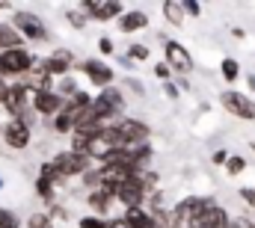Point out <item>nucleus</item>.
<instances>
[{"mask_svg": "<svg viewBox=\"0 0 255 228\" xmlns=\"http://www.w3.org/2000/svg\"><path fill=\"white\" fill-rule=\"evenodd\" d=\"M89 107H92V95L89 92H74L71 98H65V107L60 110V115L57 118H51V127H54V133H74L77 130V124L83 121V115L89 113Z\"/></svg>", "mask_w": 255, "mask_h": 228, "instance_id": "obj_1", "label": "nucleus"}, {"mask_svg": "<svg viewBox=\"0 0 255 228\" xmlns=\"http://www.w3.org/2000/svg\"><path fill=\"white\" fill-rule=\"evenodd\" d=\"M125 95L122 89L110 86V89H101L98 95H92V107H89V115L98 121V124H116L122 115H125Z\"/></svg>", "mask_w": 255, "mask_h": 228, "instance_id": "obj_2", "label": "nucleus"}, {"mask_svg": "<svg viewBox=\"0 0 255 228\" xmlns=\"http://www.w3.org/2000/svg\"><path fill=\"white\" fill-rule=\"evenodd\" d=\"M39 59L33 57L27 48H12V51H3L0 54V80L6 83H21L33 68H36Z\"/></svg>", "mask_w": 255, "mask_h": 228, "instance_id": "obj_3", "label": "nucleus"}, {"mask_svg": "<svg viewBox=\"0 0 255 228\" xmlns=\"http://www.w3.org/2000/svg\"><path fill=\"white\" fill-rule=\"evenodd\" d=\"M9 24L21 33L24 42H45V39H48V27H45V21H42L36 12H30V9H15Z\"/></svg>", "mask_w": 255, "mask_h": 228, "instance_id": "obj_4", "label": "nucleus"}, {"mask_svg": "<svg viewBox=\"0 0 255 228\" xmlns=\"http://www.w3.org/2000/svg\"><path fill=\"white\" fill-rule=\"evenodd\" d=\"M71 68H74V51L71 48H57V51H51L48 57H42L36 62V71H42V74H48L54 80L68 77Z\"/></svg>", "mask_w": 255, "mask_h": 228, "instance_id": "obj_5", "label": "nucleus"}, {"mask_svg": "<svg viewBox=\"0 0 255 228\" xmlns=\"http://www.w3.org/2000/svg\"><path fill=\"white\" fill-rule=\"evenodd\" d=\"M51 163H54V169L63 175V181H71V178H83L86 172L92 169V160L86 157V154H74V151H57L54 157H51Z\"/></svg>", "mask_w": 255, "mask_h": 228, "instance_id": "obj_6", "label": "nucleus"}, {"mask_svg": "<svg viewBox=\"0 0 255 228\" xmlns=\"http://www.w3.org/2000/svg\"><path fill=\"white\" fill-rule=\"evenodd\" d=\"M80 9L86 12L89 21L95 24H116L122 15H125V6L119 0H83Z\"/></svg>", "mask_w": 255, "mask_h": 228, "instance_id": "obj_7", "label": "nucleus"}, {"mask_svg": "<svg viewBox=\"0 0 255 228\" xmlns=\"http://www.w3.org/2000/svg\"><path fill=\"white\" fill-rule=\"evenodd\" d=\"M77 71L95 89H110L113 80H116V71L110 68V62H104V59H98V57H89V59H83V62H77Z\"/></svg>", "mask_w": 255, "mask_h": 228, "instance_id": "obj_8", "label": "nucleus"}, {"mask_svg": "<svg viewBox=\"0 0 255 228\" xmlns=\"http://www.w3.org/2000/svg\"><path fill=\"white\" fill-rule=\"evenodd\" d=\"M3 136V145L12 148V151H24L33 145V124H27L24 118H9L0 130Z\"/></svg>", "mask_w": 255, "mask_h": 228, "instance_id": "obj_9", "label": "nucleus"}, {"mask_svg": "<svg viewBox=\"0 0 255 228\" xmlns=\"http://www.w3.org/2000/svg\"><path fill=\"white\" fill-rule=\"evenodd\" d=\"M113 127H116V133L122 136L125 148L128 145H145V142L151 139V127H148L142 118H133V115H122Z\"/></svg>", "mask_w": 255, "mask_h": 228, "instance_id": "obj_10", "label": "nucleus"}, {"mask_svg": "<svg viewBox=\"0 0 255 228\" xmlns=\"http://www.w3.org/2000/svg\"><path fill=\"white\" fill-rule=\"evenodd\" d=\"M229 226H232V220H229L226 208H220L214 199L202 211H196L190 217V223H187V228H229Z\"/></svg>", "mask_w": 255, "mask_h": 228, "instance_id": "obj_11", "label": "nucleus"}, {"mask_svg": "<svg viewBox=\"0 0 255 228\" xmlns=\"http://www.w3.org/2000/svg\"><path fill=\"white\" fill-rule=\"evenodd\" d=\"M220 104H223V110H226V113L235 115V118L255 121V101H253V98H247L244 92L229 89V92H223V95H220Z\"/></svg>", "mask_w": 255, "mask_h": 228, "instance_id": "obj_12", "label": "nucleus"}, {"mask_svg": "<svg viewBox=\"0 0 255 228\" xmlns=\"http://www.w3.org/2000/svg\"><path fill=\"white\" fill-rule=\"evenodd\" d=\"M163 62L175 74H190L193 71V57L181 42H163Z\"/></svg>", "mask_w": 255, "mask_h": 228, "instance_id": "obj_13", "label": "nucleus"}, {"mask_svg": "<svg viewBox=\"0 0 255 228\" xmlns=\"http://www.w3.org/2000/svg\"><path fill=\"white\" fill-rule=\"evenodd\" d=\"M63 107H65V98L60 92H33L30 110L36 115H42V118H57Z\"/></svg>", "mask_w": 255, "mask_h": 228, "instance_id": "obj_14", "label": "nucleus"}, {"mask_svg": "<svg viewBox=\"0 0 255 228\" xmlns=\"http://www.w3.org/2000/svg\"><path fill=\"white\" fill-rule=\"evenodd\" d=\"M30 101H33V92L24 86V83H9V92H6V110L12 118H21L24 113H30Z\"/></svg>", "mask_w": 255, "mask_h": 228, "instance_id": "obj_15", "label": "nucleus"}, {"mask_svg": "<svg viewBox=\"0 0 255 228\" xmlns=\"http://www.w3.org/2000/svg\"><path fill=\"white\" fill-rule=\"evenodd\" d=\"M86 202H89L92 214H95V217H104V220H107V214H113V208H116V199H113V193H110V190H104V187H98V190H89Z\"/></svg>", "mask_w": 255, "mask_h": 228, "instance_id": "obj_16", "label": "nucleus"}, {"mask_svg": "<svg viewBox=\"0 0 255 228\" xmlns=\"http://www.w3.org/2000/svg\"><path fill=\"white\" fill-rule=\"evenodd\" d=\"M145 27H148V12H142V9H128L125 15L116 21V30L125 33V36L139 33V30H145Z\"/></svg>", "mask_w": 255, "mask_h": 228, "instance_id": "obj_17", "label": "nucleus"}, {"mask_svg": "<svg viewBox=\"0 0 255 228\" xmlns=\"http://www.w3.org/2000/svg\"><path fill=\"white\" fill-rule=\"evenodd\" d=\"M160 12H163V18H166L172 27H184V21H187L184 0H166V3L160 6Z\"/></svg>", "mask_w": 255, "mask_h": 228, "instance_id": "obj_18", "label": "nucleus"}, {"mask_svg": "<svg viewBox=\"0 0 255 228\" xmlns=\"http://www.w3.org/2000/svg\"><path fill=\"white\" fill-rule=\"evenodd\" d=\"M12 48H24V39H21V33L9 21H0V54L12 51Z\"/></svg>", "mask_w": 255, "mask_h": 228, "instance_id": "obj_19", "label": "nucleus"}, {"mask_svg": "<svg viewBox=\"0 0 255 228\" xmlns=\"http://www.w3.org/2000/svg\"><path fill=\"white\" fill-rule=\"evenodd\" d=\"M122 220L130 228H151V211L148 208H128V211H122Z\"/></svg>", "mask_w": 255, "mask_h": 228, "instance_id": "obj_20", "label": "nucleus"}, {"mask_svg": "<svg viewBox=\"0 0 255 228\" xmlns=\"http://www.w3.org/2000/svg\"><path fill=\"white\" fill-rule=\"evenodd\" d=\"M57 190H60V187H54L51 181H42V178H36V196H39L45 205H54V199H57Z\"/></svg>", "mask_w": 255, "mask_h": 228, "instance_id": "obj_21", "label": "nucleus"}, {"mask_svg": "<svg viewBox=\"0 0 255 228\" xmlns=\"http://www.w3.org/2000/svg\"><path fill=\"white\" fill-rule=\"evenodd\" d=\"M220 71H223V80H226V83H235V80L241 77V62L232 59V57H226L223 65H220Z\"/></svg>", "mask_w": 255, "mask_h": 228, "instance_id": "obj_22", "label": "nucleus"}, {"mask_svg": "<svg viewBox=\"0 0 255 228\" xmlns=\"http://www.w3.org/2000/svg\"><path fill=\"white\" fill-rule=\"evenodd\" d=\"M27 228H57V226H54V220L45 211H36V214L27 217Z\"/></svg>", "mask_w": 255, "mask_h": 228, "instance_id": "obj_23", "label": "nucleus"}, {"mask_svg": "<svg viewBox=\"0 0 255 228\" xmlns=\"http://www.w3.org/2000/svg\"><path fill=\"white\" fill-rule=\"evenodd\" d=\"M65 21H68V24H71L74 30H83V27L89 24V18H86V12H83L80 6H77V9H68V12H65Z\"/></svg>", "mask_w": 255, "mask_h": 228, "instance_id": "obj_24", "label": "nucleus"}, {"mask_svg": "<svg viewBox=\"0 0 255 228\" xmlns=\"http://www.w3.org/2000/svg\"><path fill=\"white\" fill-rule=\"evenodd\" d=\"M0 228H21V220L12 208H3L0 205Z\"/></svg>", "mask_w": 255, "mask_h": 228, "instance_id": "obj_25", "label": "nucleus"}, {"mask_svg": "<svg viewBox=\"0 0 255 228\" xmlns=\"http://www.w3.org/2000/svg\"><path fill=\"white\" fill-rule=\"evenodd\" d=\"M107 226H110V220L95 217V214H86V217H80V220H77V228H107Z\"/></svg>", "mask_w": 255, "mask_h": 228, "instance_id": "obj_26", "label": "nucleus"}, {"mask_svg": "<svg viewBox=\"0 0 255 228\" xmlns=\"http://www.w3.org/2000/svg\"><path fill=\"white\" fill-rule=\"evenodd\" d=\"M125 57L130 59V62H145V59H148V45H130Z\"/></svg>", "mask_w": 255, "mask_h": 228, "instance_id": "obj_27", "label": "nucleus"}, {"mask_svg": "<svg viewBox=\"0 0 255 228\" xmlns=\"http://www.w3.org/2000/svg\"><path fill=\"white\" fill-rule=\"evenodd\" d=\"M244 169H247V160H244L241 154H232L229 163H226V172H229V175H241Z\"/></svg>", "mask_w": 255, "mask_h": 228, "instance_id": "obj_28", "label": "nucleus"}, {"mask_svg": "<svg viewBox=\"0 0 255 228\" xmlns=\"http://www.w3.org/2000/svg\"><path fill=\"white\" fill-rule=\"evenodd\" d=\"M98 51H101L104 57H110V54H116V42H113L110 36H101V39H98Z\"/></svg>", "mask_w": 255, "mask_h": 228, "instance_id": "obj_29", "label": "nucleus"}, {"mask_svg": "<svg viewBox=\"0 0 255 228\" xmlns=\"http://www.w3.org/2000/svg\"><path fill=\"white\" fill-rule=\"evenodd\" d=\"M154 77H157V80H163V83H169V77H172V68H169L166 62H157V65H154Z\"/></svg>", "mask_w": 255, "mask_h": 228, "instance_id": "obj_30", "label": "nucleus"}, {"mask_svg": "<svg viewBox=\"0 0 255 228\" xmlns=\"http://www.w3.org/2000/svg\"><path fill=\"white\" fill-rule=\"evenodd\" d=\"M125 86H128V89H133L136 95H145V86H142V80H136V77H128Z\"/></svg>", "mask_w": 255, "mask_h": 228, "instance_id": "obj_31", "label": "nucleus"}, {"mask_svg": "<svg viewBox=\"0 0 255 228\" xmlns=\"http://www.w3.org/2000/svg\"><path fill=\"white\" fill-rule=\"evenodd\" d=\"M184 9H187V15H193V18L202 15V3H196V0H184Z\"/></svg>", "mask_w": 255, "mask_h": 228, "instance_id": "obj_32", "label": "nucleus"}, {"mask_svg": "<svg viewBox=\"0 0 255 228\" xmlns=\"http://www.w3.org/2000/svg\"><path fill=\"white\" fill-rule=\"evenodd\" d=\"M163 92H166V98H178L181 95V89L175 83H163Z\"/></svg>", "mask_w": 255, "mask_h": 228, "instance_id": "obj_33", "label": "nucleus"}, {"mask_svg": "<svg viewBox=\"0 0 255 228\" xmlns=\"http://www.w3.org/2000/svg\"><path fill=\"white\" fill-rule=\"evenodd\" d=\"M229 157H232L229 151H214V163H217V166H226V163H229Z\"/></svg>", "mask_w": 255, "mask_h": 228, "instance_id": "obj_34", "label": "nucleus"}, {"mask_svg": "<svg viewBox=\"0 0 255 228\" xmlns=\"http://www.w3.org/2000/svg\"><path fill=\"white\" fill-rule=\"evenodd\" d=\"M107 228H130V226H128V223L122 220V217H113V220H110V226H107Z\"/></svg>", "mask_w": 255, "mask_h": 228, "instance_id": "obj_35", "label": "nucleus"}, {"mask_svg": "<svg viewBox=\"0 0 255 228\" xmlns=\"http://www.w3.org/2000/svg\"><path fill=\"white\" fill-rule=\"evenodd\" d=\"M6 92H9V83H6V80H0V107L6 104Z\"/></svg>", "mask_w": 255, "mask_h": 228, "instance_id": "obj_36", "label": "nucleus"}, {"mask_svg": "<svg viewBox=\"0 0 255 228\" xmlns=\"http://www.w3.org/2000/svg\"><path fill=\"white\" fill-rule=\"evenodd\" d=\"M229 228H255L253 223H247V220H232V226Z\"/></svg>", "mask_w": 255, "mask_h": 228, "instance_id": "obj_37", "label": "nucleus"}, {"mask_svg": "<svg viewBox=\"0 0 255 228\" xmlns=\"http://www.w3.org/2000/svg\"><path fill=\"white\" fill-rule=\"evenodd\" d=\"M241 196H244L250 205H255V193H253V190H241Z\"/></svg>", "mask_w": 255, "mask_h": 228, "instance_id": "obj_38", "label": "nucleus"}, {"mask_svg": "<svg viewBox=\"0 0 255 228\" xmlns=\"http://www.w3.org/2000/svg\"><path fill=\"white\" fill-rule=\"evenodd\" d=\"M0 190H3V178H0Z\"/></svg>", "mask_w": 255, "mask_h": 228, "instance_id": "obj_39", "label": "nucleus"}, {"mask_svg": "<svg viewBox=\"0 0 255 228\" xmlns=\"http://www.w3.org/2000/svg\"><path fill=\"white\" fill-rule=\"evenodd\" d=\"M0 130H3V127H0Z\"/></svg>", "mask_w": 255, "mask_h": 228, "instance_id": "obj_40", "label": "nucleus"}]
</instances>
